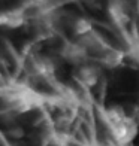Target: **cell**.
<instances>
[{"label": "cell", "mask_w": 139, "mask_h": 146, "mask_svg": "<svg viewBox=\"0 0 139 146\" xmlns=\"http://www.w3.org/2000/svg\"><path fill=\"white\" fill-rule=\"evenodd\" d=\"M70 29L74 30V33L76 36L82 37V36L90 35V33L93 31V25L87 18H75L72 25H70Z\"/></svg>", "instance_id": "2"}, {"label": "cell", "mask_w": 139, "mask_h": 146, "mask_svg": "<svg viewBox=\"0 0 139 146\" xmlns=\"http://www.w3.org/2000/svg\"><path fill=\"white\" fill-rule=\"evenodd\" d=\"M25 21V18L23 15V9H15L9 12H3L2 15V24L8 25V27H18Z\"/></svg>", "instance_id": "1"}, {"label": "cell", "mask_w": 139, "mask_h": 146, "mask_svg": "<svg viewBox=\"0 0 139 146\" xmlns=\"http://www.w3.org/2000/svg\"><path fill=\"white\" fill-rule=\"evenodd\" d=\"M123 57H124V54H123L120 49L112 48V46H111V48L103 54L102 61L106 64V66H109V67H115V66H118V64L123 61Z\"/></svg>", "instance_id": "3"}, {"label": "cell", "mask_w": 139, "mask_h": 146, "mask_svg": "<svg viewBox=\"0 0 139 146\" xmlns=\"http://www.w3.org/2000/svg\"><path fill=\"white\" fill-rule=\"evenodd\" d=\"M97 73H96V69L93 66H81V69L78 72V78L82 84H93L96 82V78Z\"/></svg>", "instance_id": "4"}]
</instances>
